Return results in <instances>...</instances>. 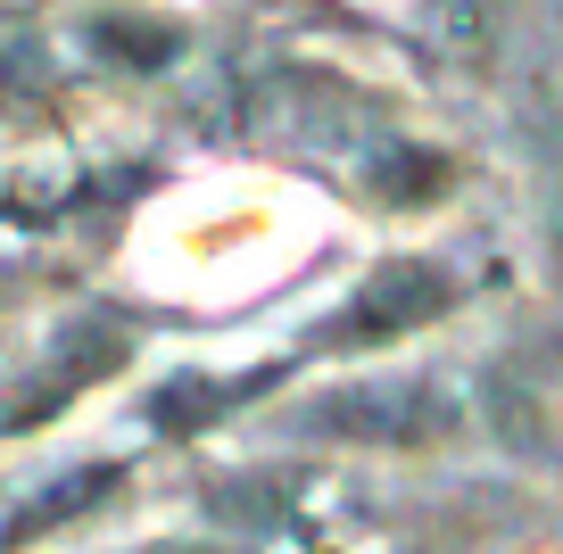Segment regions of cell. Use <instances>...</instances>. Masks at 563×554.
Returning a JSON list of instances; mask_svg holds the SVG:
<instances>
[{
  "mask_svg": "<svg viewBox=\"0 0 563 554\" xmlns=\"http://www.w3.org/2000/svg\"><path fill=\"white\" fill-rule=\"evenodd\" d=\"M316 431L323 439H382V447H415V439H440L456 431V389L448 381H373V389H340V398L316 406Z\"/></svg>",
  "mask_w": 563,
  "mask_h": 554,
  "instance_id": "obj_1",
  "label": "cell"
},
{
  "mask_svg": "<svg viewBox=\"0 0 563 554\" xmlns=\"http://www.w3.org/2000/svg\"><path fill=\"white\" fill-rule=\"evenodd\" d=\"M448 307H456V281H448L440 265H382V274L349 298V314L332 323V340L340 347H356V340H406V331L440 323Z\"/></svg>",
  "mask_w": 563,
  "mask_h": 554,
  "instance_id": "obj_2",
  "label": "cell"
},
{
  "mask_svg": "<svg viewBox=\"0 0 563 554\" xmlns=\"http://www.w3.org/2000/svg\"><path fill=\"white\" fill-rule=\"evenodd\" d=\"M124 364V340L117 331H84V340L58 347V364H42L34 381H18L9 398H0V431H34V422H51L67 398H84L91 381H108Z\"/></svg>",
  "mask_w": 563,
  "mask_h": 554,
  "instance_id": "obj_3",
  "label": "cell"
},
{
  "mask_svg": "<svg viewBox=\"0 0 563 554\" xmlns=\"http://www.w3.org/2000/svg\"><path fill=\"white\" fill-rule=\"evenodd\" d=\"M117 480H124L117 464H84V472H67V480H58V488H42V497L25 505V513H9V521H0V554L34 546L42 530H67V521H75V513H91V505H100Z\"/></svg>",
  "mask_w": 563,
  "mask_h": 554,
  "instance_id": "obj_4",
  "label": "cell"
},
{
  "mask_svg": "<svg viewBox=\"0 0 563 554\" xmlns=\"http://www.w3.org/2000/svg\"><path fill=\"white\" fill-rule=\"evenodd\" d=\"M257 389H274V373H241V381H199V373H183V381H166L158 398H150V414H158V431H199V422H216V406H249Z\"/></svg>",
  "mask_w": 563,
  "mask_h": 554,
  "instance_id": "obj_5",
  "label": "cell"
},
{
  "mask_svg": "<svg viewBox=\"0 0 563 554\" xmlns=\"http://www.w3.org/2000/svg\"><path fill=\"white\" fill-rule=\"evenodd\" d=\"M100 42H108V51H117V58H141V67L175 51V34H133V25H100Z\"/></svg>",
  "mask_w": 563,
  "mask_h": 554,
  "instance_id": "obj_6",
  "label": "cell"
},
{
  "mask_svg": "<svg viewBox=\"0 0 563 554\" xmlns=\"http://www.w3.org/2000/svg\"><path fill=\"white\" fill-rule=\"evenodd\" d=\"M141 554H224V546H191V538H166V546H141Z\"/></svg>",
  "mask_w": 563,
  "mask_h": 554,
  "instance_id": "obj_7",
  "label": "cell"
},
{
  "mask_svg": "<svg viewBox=\"0 0 563 554\" xmlns=\"http://www.w3.org/2000/svg\"><path fill=\"white\" fill-rule=\"evenodd\" d=\"M547 232H555V257H563V174H555V215H547Z\"/></svg>",
  "mask_w": 563,
  "mask_h": 554,
  "instance_id": "obj_8",
  "label": "cell"
}]
</instances>
